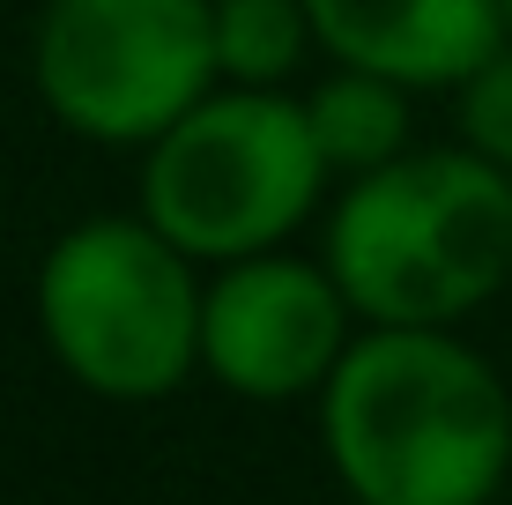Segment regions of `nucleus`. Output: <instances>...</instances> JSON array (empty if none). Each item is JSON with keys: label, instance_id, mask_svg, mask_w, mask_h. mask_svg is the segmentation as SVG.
Segmentation results:
<instances>
[{"label": "nucleus", "instance_id": "1a4fd4ad", "mask_svg": "<svg viewBox=\"0 0 512 505\" xmlns=\"http://www.w3.org/2000/svg\"><path fill=\"white\" fill-rule=\"evenodd\" d=\"M312 8L305 0H216V67L223 82H253L268 90L305 60Z\"/></svg>", "mask_w": 512, "mask_h": 505}, {"label": "nucleus", "instance_id": "39448f33", "mask_svg": "<svg viewBox=\"0 0 512 505\" xmlns=\"http://www.w3.org/2000/svg\"><path fill=\"white\" fill-rule=\"evenodd\" d=\"M30 75L45 112L82 142H156L223 75L216 0H45Z\"/></svg>", "mask_w": 512, "mask_h": 505}, {"label": "nucleus", "instance_id": "20e7f679", "mask_svg": "<svg viewBox=\"0 0 512 505\" xmlns=\"http://www.w3.org/2000/svg\"><path fill=\"white\" fill-rule=\"evenodd\" d=\"M320 179L327 156L312 142L305 104L238 82V90H208L149 142L141 216L179 238L193 260H245L305 223Z\"/></svg>", "mask_w": 512, "mask_h": 505}, {"label": "nucleus", "instance_id": "9b49d317", "mask_svg": "<svg viewBox=\"0 0 512 505\" xmlns=\"http://www.w3.org/2000/svg\"><path fill=\"white\" fill-rule=\"evenodd\" d=\"M505 23H512V0H505Z\"/></svg>", "mask_w": 512, "mask_h": 505}, {"label": "nucleus", "instance_id": "0eeeda50", "mask_svg": "<svg viewBox=\"0 0 512 505\" xmlns=\"http://www.w3.org/2000/svg\"><path fill=\"white\" fill-rule=\"evenodd\" d=\"M312 38L342 67L394 75L401 90H461L490 60L512 23L505 0H305Z\"/></svg>", "mask_w": 512, "mask_h": 505}, {"label": "nucleus", "instance_id": "9d476101", "mask_svg": "<svg viewBox=\"0 0 512 505\" xmlns=\"http://www.w3.org/2000/svg\"><path fill=\"white\" fill-rule=\"evenodd\" d=\"M461 134L490 164L512 171V45H498L483 67L461 82Z\"/></svg>", "mask_w": 512, "mask_h": 505}, {"label": "nucleus", "instance_id": "6e6552de", "mask_svg": "<svg viewBox=\"0 0 512 505\" xmlns=\"http://www.w3.org/2000/svg\"><path fill=\"white\" fill-rule=\"evenodd\" d=\"M312 142H320L327 171H379L409 149V97H401L394 75H372V67H342L320 90L305 97Z\"/></svg>", "mask_w": 512, "mask_h": 505}, {"label": "nucleus", "instance_id": "f257e3e1", "mask_svg": "<svg viewBox=\"0 0 512 505\" xmlns=\"http://www.w3.org/2000/svg\"><path fill=\"white\" fill-rule=\"evenodd\" d=\"M320 439L364 505H483L512 468V394L446 327H372L320 387Z\"/></svg>", "mask_w": 512, "mask_h": 505}, {"label": "nucleus", "instance_id": "7ed1b4c3", "mask_svg": "<svg viewBox=\"0 0 512 505\" xmlns=\"http://www.w3.org/2000/svg\"><path fill=\"white\" fill-rule=\"evenodd\" d=\"M193 253L149 216H90L45 253L38 327L75 387L104 402H164L201 364Z\"/></svg>", "mask_w": 512, "mask_h": 505}, {"label": "nucleus", "instance_id": "423d86ee", "mask_svg": "<svg viewBox=\"0 0 512 505\" xmlns=\"http://www.w3.org/2000/svg\"><path fill=\"white\" fill-rule=\"evenodd\" d=\"M349 305L334 268L290 253L223 260V275L201 298V364L238 402H297L327 387V372L349 350Z\"/></svg>", "mask_w": 512, "mask_h": 505}, {"label": "nucleus", "instance_id": "f03ea898", "mask_svg": "<svg viewBox=\"0 0 512 505\" xmlns=\"http://www.w3.org/2000/svg\"><path fill=\"white\" fill-rule=\"evenodd\" d=\"M327 268L372 327H446L512 275V171L483 149H401L327 223Z\"/></svg>", "mask_w": 512, "mask_h": 505}]
</instances>
